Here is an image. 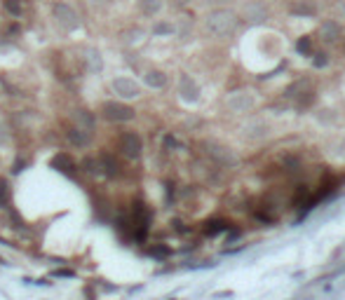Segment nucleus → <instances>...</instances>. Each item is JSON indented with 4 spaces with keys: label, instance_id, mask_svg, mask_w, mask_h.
Listing matches in <instances>:
<instances>
[{
    "label": "nucleus",
    "instance_id": "nucleus-1",
    "mask_svg": "<svg viewBox=\"0 0 345 300\" xmlns=\"http://www.w3.org/2000/svg\"><path fill=\"white\" fill-rule=\"evenodd\" d=\"M235 24H238L235 14H233V12H228V10H214L205 19L207 31L212 33V35H228V33H233Z\"/></svg>",
    "mask_w": 345,
    "mask_h": 300
},
{
    "label": "nucleus",
    "instance_id": "nucleus-2",
    "mask_svg": "<svg viewBox=\"0 0 345 300\" xmlns=\"http://www.w3.org/2000/svg\"><path fill=\"white\" fill-rule=\"evenodd\" d=\"M52 14H54L56 26L64 28V31H76L78 26H80V14L71 5H66V2H56L52 7Z\"/></svg>",
    "mask_w": 345,
    "mask_h": 300
},
{
    "label": "nucleus",
    "instance_id": "nucleus-3",
    "mask_svg": "<svg viewBox=\"0 0 345 300\" xmlns=\"http://www.w3.org/2000/svg\"><path fill=\"white\" fill-rule=\"evenodd\" d=\"M101 113H104V118L110 120V122H130L134 120V108L127 106V103H122V101H106L104 106H101Z\"/></svg>",
    "mask_w": 345,
    "mask_h": 300
},
{
    "label": "nucleus",
    "instance_id": "nucleus-4",
    "mask_svg": "<svg viewBox=\"0 0 345 300\" xmlns=\"http://www.w3.org/2000/svg\"><path fill=\"white\" fill-rule=\"evenodd\" d=\"M148 223H151V214L143 204H134V211H132V232L134 237H143L148 232Z\"/></svg>",
    "mask_w": 345,
    "mask_h": 300
},
{
    "label": "nucleus",
    "instance_id": "nucleus-5",
    "mask_svg": "<svg viewBox=\"0 0 345 300\" xmlns=\"http://www.w3.org/2000/svg\"><path fill=\"white\" fill-rule=\"evenodd\" d=\"M110 87H113L115 97H120V99H136L141 94V87L134 80H130V77H115L110 82Z\"/></svg>",
    "mask_w": 345,
    "mask_h": 300
},
{
    "label": "nucleus",
    "instance_id": "nucleus-6",
    "mask_svg": "<svg viewBox=\"0 0 345 300\" xmlns=\"http://www.w3.org/2000/svg\"><path fill=\"white\" fill-rule=\"evenodd\" d=\"M120 150L132 157V160H136L141 155V150H143V143H141V136L139 134H134V131H127V134H122V139H120Z\"/></svg>",
    "mask_w": 345,
    "mask_h": 300
},
{
    "label": "nucleus",
    "instance_id": "nucleus-7",
    "mask_svg": "<svg viewBox=\"0 0 345 300\" xmlns=\"http://www.w3.org/2000/svg\"><path fill=\"white\" fill-rule=\"evenodd\" d=\"M73 125L92 134V131H94V127H97L94 113H92V110H87V108H76V110H73Z\"/></svg>",
    "mask_w": 345,
    "mask_h": 300
},
{
    "label": "nucleus",
    "instance_id": "nucleus-8",
    "mask_svg": "<svg viewBox=\"0 0 345 300\" xmlns=\"http://www.w3.org/2000/svg\"><path fill=\"white\" fill-rule=\"evenodd\" d=\"M66 136H68V141H71V146H76V148H87V146L92 143V134L85 131V129L76 127V125L66 131Z\"/></svg>",
    "mask_w": 345,
    "mask_h": 300
},
{
    "label": "nucleus",
    "instance_id": "nucleus-9",
    "mask_svg": "<svg viewBox=\"0 0 345 300\" xmlns=\"http://www.w3.org/2000/svg\"><path fill=\"white\" fill-rule=\"evenodd\" d=\"M85 66L89 73H101L104 71V56H101V52L94 50V47L85 50Z\"/></svg>",
    "mask_w": 345,
    "mask_h": 300
},
{
    "label": "nucleus",
    "instance_id": "nucleus-10",
    "mask_svg": "<svg viewBox=\"0 0 345 300\" xmlns=\"http://www.w3.org/2000/svg\"><path fill=\"white\" fill-rule=\"evenodd\" d=\"M179 94L186 99V101H197V94H200V87L195 85L193 77L184 75L181 82H179Z\"/></svg>",
    "mask_w": 345,
    "mask_h": 300
},
{
    "label": "nucleus",
    "instance_id": "nucleus-11",
    "mask_svg": "<svg viewBox=\"0 0 345 300\" xmlns=\"http://www.w3.org/2000/svg\"><path fill=\"white\" fill-rule=\"evenodd\" d=\"M52 167L56 169V172H61V174H73L76 162L71 160L66 152H59V155H54V157H52Z\"/></svg>",
    "mask_w": 345,
    "mask_h": 300
},
{
    "label": "nucleus",
    "instance_id": "nucleus-12",
    "mask_svg": "<svg viewBox=\"0 0 345 300\" xmlns=\"http://www.w3.org/2000/svg\"><path fill=\"white\" fill-rule=\"evenodd\" d=\"M143 82L153 89H162V87L167 85V75L162 73V71H148V73L143 75Z\"/></svg>",
    "mask_w": 345,
    "mask_h": 300
},
{
    "label": "nucleus",
    "instance_id": "nucleus-13",
    "mask_svg": "<svg viewBox=\"0 0 345 300\" xmlns=\"http://www.w3.org/2000/svg\"><path fill=\"white\" fill-rule=\"evenodd\" d=\"M101 172L106 174V176H118L120 174V164L115 157H110V155H101Z\"/></svg>",
    "mask_w": 345,
    "mask_h": 300
},
{
    "label": "nucleus",
    "instance_id": "nucleus-14",
    "mask_svg": "<svg viewBox=\"0 0 345 300\" xmlns=\"http://www.w3.org/2000/svg\"><path fill=\"white\" fill-rule=\"evenodd\" d=\"M247 17L251 19V22H261V19H265L268 17V10H265V5L263 2H251V5H247Z\"/></svg>",
    "mask_w": 345,
    "mask_h": 300
},
{
    "label": "nucleus",
    "instance_id": "nucleus-15",
    "mask_svg": "<svg viewBox=\"0 0 345 300\" xmlns=\"http://www.w3.org/2000/svg\"><path fill=\"white\" fill-rule=\"evenodd\" d=\"M139 10L146 17H155L162 10V0H139Z\"/></svg>",
    "mask_w": 345,
    "mask_h": 300
},
{
    "label": "nucleus",
    "instance_id": "nucleus-16",
    "mask_svg": "<svg viewBox=\"0 0 345 300\" xmlns=\"http://www.w3.org/2000/svg\"><path fill=\"white\" fill-rule=\"evenodd\" d=\"M341 35V26L336 22H326V24H322V38L324 40H336Z\"/></svg>",
    "mask_w": 345,
    "mask_h": 300
},
{
    "label": "nucleus",
    "instance_id": "nucleus-17",
    "mask_svg": "<svg viewBox=\"0 0 345 300\" xmlns=\"http://www.w3.org/2000/svg\"><path fill=\"white\" fill-rule=\"evenodd\" d=\"M82 169H85L87 174H104L101 172V157H87V160L82 162Z\"/></svg>",
    "mask_w": 345,
    "mask_h": 300
},
{
    "label": "nucleus",
    "instance_id": "nucleus-18",
    "mask_svg": "<svg viewBox=\"0 0 345 300\" xmlns=\"http://www.w3.org/2000/svg\"><path fill=\"white\" fill-rule=\"evenodd\" d=\"M174 31H176V28H174V24H169V22H158L153 26V33H155V35H172Z\"/></svg>",
    "mask_w": 345,
    "mask_h": 300
},
{
    "label": "nucleus",
    "instance_id": "nucleus-19",
    "mask_svg": "<svg viewBox=\"0 0 345 300\" xmlns=\"http://www.w3.org/2000/svg\"><path fill=\"white\" fill-rule=\"evenodd\" d=\"M10 183L5 181V178H0V204H10Z\"/></svg>",
    "mask_w": 345,
    "mask_h": 300
},
{
    "label": "nucleus",
    "instance_id": "nucleus-20",
    "mask_svg": "<svg viewBox=\"0 0 345 300\" xmlns=\"http://www.w3.org/2000/svg\"><path fill=\"white\" fill-rule=\"evenodd\" d=\"M5 10L10 12L12 17H22V2L19 0H5Z\"/></svg>",
    "mask_w": 345,
    "mask_h": 300
},
{
    "label": "nucleus",
    "instance_id": "nucleus-21",
    "mask_svg": "<svg viewBox=\"0 0 345 300\" xmlns=\"http://www.w3.org/2000/svg\"><path fill=\"white\" fill-rule=\"evenodd\" d=\"M0 143H7V129L2 122H0Z\"/></svg>",
    "mask_w": 345,
    "mask_h": 300
},
{
    "label": "nucleus",
    "instance_id": "nucleus-22",
    "mask_svg": "<svg viewBox=\"0 0 345 300\" xmlns=\"http://www.w3.org/2000/svg\"><path fill=\"white\" fill-rule=\"evenodd\" d=\"M207 2H226V0H207Z\"/></svg>",
    "mask_w": 345,
    "mask_h": 300
}]
</instances>
